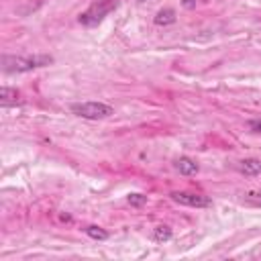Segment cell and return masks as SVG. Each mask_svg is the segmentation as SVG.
<instances>
[{
    "instance_id": "6da1fadb",
    "label": "cell",
    "mask_w": 261,
    "mask_h": 261,
    "mask_svg": "<svg viewBox=\"0 0 261 261\" xmlns=\"http://www.w3.org/2000/svg\"><path fill=\"white\" fill-rule=\"evenodd\" d=\"M53 63L51 55L37 53V55H2V69L6 73H22L33 71L39 67H47Z\"/></svg>"
},
{
    "instance_id": "7a4b0ae2",
    "label": "cell",
    "mask_w": 261,
    "mask_h": 261,
    "mask_svg": "<svg viewBox=\"0 0 261 261\" xmlns=\"http://www.w3.org/2000/svg\"><path fill=\"white\" fill-rule=\"evenodd\" d=\"M69 108L75 116L86 118V120H100V118H108L110 114H114V108L104 102H75Z\"/></svg>"
},
{
    "instance_id": "3957f363",
    "label": "cell",
    "mask_w": 261,
    "mask_h": 261,
    "mask_svg": "<svg viewBox=\"0 0 261 261\" xmlns=\"http://www.w3.org/2000/svg\"><path fill=\"white\" fill-rule=\"evenodd\" d=\"M116 6H118V0H98V2H94L88 10H84V12L80 14V22L86 24V27H94V24H98L104 16H108Z\"/></svg>"
},
{
    "instance_id": "277c9868",
    "label": "cell",
    "mask_w": 261,
    "mask_h": 261,
    "mask_svg": "<svg viewBox=\"0 0 261 261\" xmlns=\"http://www.w3.org/2000/svg\"><path fill=\"white\" fill-rule=\"evenodd\" d=\"M171 200L184 206H192V208H208L212 206V200L204 194H196V192H171Z\"/></svg>"
},
{
    "instance_id": "5b68a950",
    "label": "cell",
    "mask_w": 261,
    "mask_h": 261,
    "mask_svg": "<svg viewBox=\"0 0 261 261\" xmlns=\"http://www.w3.org/2000/svg\"><path fill=\"white\" fill-rule=\"evenodd\" d=\"M175 169L181 173V175H194V173H198V169H200V165L192 159V157H179V159H175Z\"/></svg>"
},
{
    "instance_id": "8992f818",
    "label": "cell",
    "mask_w": 261,
    "mask_h": 261,
    "mask_svg": "<svg viewBox=\"0 0 261 261\" xmlns=\"http://www.w3.org/2000/svg\"><path fill=\"white\" fill-rule=\"evenodd\" d=\"M22 100H20V94H18V90H12V88H8V86H4L2 90H0V104L2 106H16V104H20Z\"/></svg>"
},
{
    "instance_id": "52a82bcc",
    "label": "cell",
    "mask_w": 261,
    "mask_h": 261,
    "mask_svg": "<svg viewBox=\"0 0 261 261\" xmlns=\"http://www.w3.org/2000/svg\"><path fill=\"white\" fill-rule=\"evenodd\" d=\"M239 171L245 173V175H257V173H261V159H255V157L243 159L239 163Z\"/></svg>"
},
{
    "instance_id": "ba28073f",
    "label": "cell",
    "mask_w": 261,
    "mask_h": 261,
    "mask_svg": "<svg viewBox=\"0 0 261 261\" xmlns=\"http://www.w3.org/2000/svg\"><path fill=\"white\" fill-rule=\"evenodd\" d=\"M155 24H159V27H167V24H173L175 22V10L173 8H163V10H159L157 14H155Z\"/></svg>"
},
{
    "instance_id": "9c48e42d",
    "label": "cell",
    "mask_w": 261,
    "mask_h": 261,
    "mask_svg": "<svg viewBox=\"0 0 261 261\" xmlns=\"http://www.w3.org/2000/svg\"><path fill=\"white\" fill-rule=\"evenodd\" d=\"M171 228L167 226V224H159V226H155L153 228V241H157V243H167L169 239H171Z\"/></svg>"
},
{
    "instance_id": "30bf717a",
    "label": "cell",
    "mask_w": 261,
    "mask_h": 261,
    "mask_svg": "<svg viewBox=\"0 0 261 261\" xmlns=\"http://www.w3.org/2000/svg\"><path fill=\"white\" fill-rule=\"evenodd\" d=\"M84 232H86L90 239H96V241H106V239H108V232H106L104 228H100V226H94V224L86 226Z\"/></svg>"
},
{
    "instance_id": "8fae6325",
    "label": "cell",
    "mask_w": 261,
    "mask_h": 261,
    "mask_svg": "<svg viewBox=\"0 0 261 261\" xmlns=\"http://www.w3.org/2000/svg\"><path fill=\"white\" fill-rule=\"evenodd\" d=\"M126 200H128L130 206H143L147 202V196H143V194H128Z\"/></svg>"
},
{
    "instance_id": "7c38bea8",
    "label": "cell",
    "mask_w": 261,
    "mask_h": 261,
    "mask_svg": "<svg viewBox=\"0 0 261 261\" xmlns=\"http://www.w3.org/2000/svg\"><path fill=\"white\" fill-rule=\"evenodd\" d=\"M247 202L253 206H261V192H249L247 194Z\"/></svg>"
},
{
    "instance_id": "4fadbf2b",
    "label": "cell",
    "mask_w": 261,
    "mask_h": 261,
    "mask_svg": "<svg viewBox=\"0 0 261 261\" xmlns=\"http://www.w3.org/2000/svg\"><path fill=\"white\" fill-rule=\"evenodd\" d=\"M247 126H249L253 133H261V120H249Z\"/></svg>"
},
{
    "instance_id": "5bb4252c",
    "label": "cell",
    "mask_w": 261,
    "mask_h": 261,
    "mask_svg": "<svg viewBox=\"0 0 261 261\" xmlns=\"http://www.w3.org/2000/svg\"><path fill=\"white\" fill-rule=\"evenodd\" d=\"M184 4H186V6H194V2H192V0H186Z\"/></svg>"
},
{
    "instance_id": "9a60e30c",
    "label": "cell",
    "mask_w": 261,
    "mask_h": 261,
    "mask_svg": "<svg viewBox=\"0 0 261 261\" xmlns=\"http://www.w3.org/2000/svg\"><path fill=\"white\" fill-rule=\"evenodd\" d=\"M137 2H147V0H137Z\"/></svg>"
}]
</instances>
